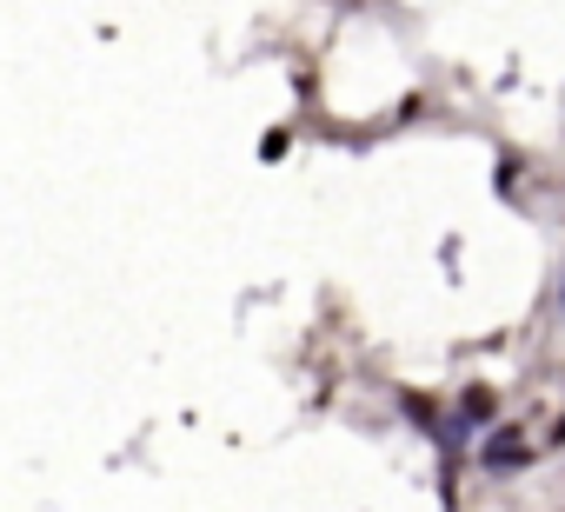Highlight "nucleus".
Listing matches in <instances>:
<instances>
[{"mask_svg": "<svg viewBox=\"0 0 565 512\" xmlns=\"http://www.w3.org/2000/svg\"><path fill=\"white\" fill-rule=\"evenodd\" d=\"M466 419H492V393H486V386L466 393Z\"/></svg>", "mask_w": 565, "mask_h": 512, "instance_id": "f257e3e1", "label": "nucleus"}]
</instances>
